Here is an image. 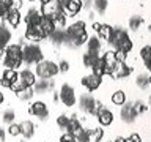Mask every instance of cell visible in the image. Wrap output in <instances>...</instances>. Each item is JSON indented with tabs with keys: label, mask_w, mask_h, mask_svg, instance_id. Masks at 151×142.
I'll list each match as a JSON object with an SVG mask.
<instances>
[{
	"label": "cell",
	"mask_w": 151,
	"mask_h": 142,
	"mask_svg": "<svg viewBox=\"0 0 151 142\" xmlns=\"http://www.w3.org/2000/svg\"><path fill=\"white\" fill-rule=\"evenodd\" d=\"M68 120H69V117L65 115V114H61V115L57 118V125H58L60 128H66V125H68Z\"/></svg>",
	"instance_id": "cell-43"
},
{
	"label": "cell",
	"mask_w": 151,
	"mask_h": 142,
	"mask_svg": "<svg viewBox=\"0 0 151 142\" xmlns=\"http://www.w3.org/2000/svg\"><path fill=\"white\" fill-rule=\"evenodd\" d=\"M9 9H11V0H0V19L6 17Z\"/></svg>",
	"instance_id": "cell-35"
},
{
	"label": "cell",
	"mask_w": 151,
	"mask_h": 142,
	"mask_svg": "<svg viewBox=\"0 0 151 142\" xmlns=\"http://www.w3.org/2000/svg\"><path fill=\"white\" fill-rule=\"evenodd\" d=\"M115 142H124V137H116Z\"/></svg>",
	"instance_id": "cell-51"
},
{
	"label": "cell",
	"mask_w": 151,
	"mask_h": 142,
	"mask_svg": "<svg viewBox=\"0 0 151 142\" xmlns=\"http://www.w3.org/2000/svg\"><path fill=\"white\" fill-rule=\"evenodd\" d=\"M57 66H58V73H66V71L69 70V63L66 60H61Z\"/></svg>",
	"instance_id": "cell-45"
},
{
	"label": "cell",
	"mask_w": 151,
	"mask_h": 142,
	"mask_svg": "<svg viewBox=\"0 0 151 142\" xmlns=\"http://www.w3.org/2000/svg\"><path fill=\"white\" fill-rule=\"evenodd\" d=\"M101 60H102V65H104V74H109V76H110L113 66H115V63H116V60H115V52H113V51L106 52V54L101 57Z\"/></svg>",
	"instance_id": "cell-15"
},
{
	"label": "cell",
	"mask_w": 151,
	"mask_h": 142,
	"mask_svg": "<svg viewBox=\"0 0 151 142\" xmlns=\"http://www.w3.org/2000/svg\"><path fill=\"white\" fill-rule=\"evenodd\" d=\"M33 95H35V92H33L32 87H25L22 90H19V92H16V96L19 99H22V101H28V99L33 98Z\"/></svg>",
	"instance_id": "cell-28"
},
{
	"label": "cell",
	"mask_w": 151,
	"mask_h": 142,
	"mask_svg": "<svg viewBox=\"0 0 151 142\" xmlns=\"http://www.w3.org/2000/svg\"><path fill=\"white\" fill-rule=\"evenodd\" d=\"M42 51L41 47L36 44V43H32V44H25L22 46V62H25L28 65H33V63H40L42 60Z\"/></svg>",
	"instance_id": "cell-3"
},
{
	"label": "cell",
	"mask_w": 151,
	"mask_h": 142,
	"mask_svg": "<svg viewBox=\"0 0 151 142\" xmlns=\"http://www.w3.org/2000/svg\"><path fill=\"white\" fill-rule=\"evenodd\" d=\"M93 74L94 76H98V78H102L104 76V65H102V60H101V57H99V60L94 63V66H93Z\"/></svg>",
	"instance_id": "cell-37"
},
{
	"label": "cell",
	"mask_w": 151,
	"mask_h": 142,
	"mask_svg": "<svg viewBox=\"0 0 151 142\" xmlns=\"http://www.w3.org/2000/svg\"><path fill=\"white\" fill-rule=\"evenodd\" d=\"M126 55L127 54H124V52H121V51H115V60L116 62H124L126 60Z\"/></svg>",
	"instance_id": "cell-46"
},
{
	"label": "cell",
	"mask_w": 151,
	"mask_h": 142,
	"mask_svg": "<svg viewBox=\"0 0 151 142\" xmlns=\"http://www.w3.org/2000/svg\"><path fill=\"white\" fill-rule=\"evenodd\" d=\"M131 49H132V41H131V38H126V40L121 41V44L118 46L116 51H121L124 54H127V52H131Z\"/></svg>",
	"instance_id": "cell-38"
},
{
	"label": "cell",
	"mask_w": 151,
	"mask_h": 142,
	"mask_svg": "<svg viewBox=\"0 0 151 142\" xmlns=\"http://www.w3.org/2000/svg\"><path fill=\"white\" fill-rule=\"evenodd\" d=\"M54 101H58V93H54Z\"/></svg>",
	"instance_id": "cell-52"
},
{
	"label": "cell",
	"mask_w": 151,
	"mask_h": 142,
	"mask_svg": "<svg viewBox=\"0 0 151 142\" xmlns=\"http://www.w3.org/2000/svg\"><path fill=\"white\" fill-rule=\"evenodd\" d=\"M41 17H42V14L38 11L36 8H30V9H28V13H27V16H25V24H27V27L36 25V24L41 21Z\"/></svg>",
	"instance_id": "cell-20"
},
{
	"label": "cell",
	"mask_w": 151,
	"mask_h": 142,
	"mask_svg": "<svg viewBox=\"0 0 151 142\" xmlns=\"http://www.w3.org/2000/svg\"><path fill=\"white\" fill-rule=\"evenodd\" d=\"M58 99H61V103L65 104V106H74L76 104V92L74 88L71 87L69 84H63L60 88V93H58Z\"/></svg>",
	"instance_id": "cell-6"
},
{
	"label": "cell",
	"mask_w": 151,
	"mask_h": 142,
	"mask_svg": "<svg viewBox=\"0 0 151 142\" xmlns=\"http://www.w3.org/2000/svg\"><path fill=\"white\" fill-rule=\"evenodd\" d=\"M2 103H3V93L0 92V104H2Z\"/></svg>",
	"instance_id": "cell-53"
},
{
	"label": "cell",
	"mask_w": 151,
	"mask_h": 142,
	"mask_svg": "<svg viewBox=\"0 0 151 142\" xmlns=\"http://www.w3.org/2000/svg\"><path fill=\"white\" fill-rule=\"evenodd\" d=\"M91 7H93V0H82V8L90 9Z\"/></svg>",
	"instance_id": "cell-48"
},
{
	"label": "cell",
	"mask_w": 151,
	"mask_h": 142,
	"mask_svg": "<svg viewBox=\"0 0 151 142\" xmlns=\"http://www.w3.org/2000/svg\"><path fill=\"white\" fill-rule=\"evenodd\" d=\"M54 80L52 79H40L38 82H35V88H33V92L35 93H47L50 92L52 88H54Z\"/></svg>",
	"instance_id": "cell-18"
},
{
	"label": "cell",
	"mask_w": 151,
	"mask_h": 142,
	"mask_svg": "<svg viewBox=\"0 0 151 142\" xmlns=\"http://www.w3.org/2000/svg\"><path fill=\"white\" fill-rule=\"evenodd\" d=\"M87 46H88L87 51H90V52H99V51H101V40H99L98 36H90L87 40Z\"/></svg>",
	"instance_id": "cell-27"
},
{
	"label": "cell",
	"mask_w": 151,
	"mask_h": 142,
	"mask_svg": "<svg viewBox=\"0 0 151 142\" xmlns=\"http://www.w3.org/2000/svg\"><path fill=\"white\" fill-rule=\"evenodd\" d=\"M3 52H5V49H3V51L0 49V59H2V57H3Z\"/></svg>",
	"instance_id": "cell-54"
},
{
	"label": "cell",
	"mask_w": 151,
	"mask_h": 142,
	"mask_svg": "<svg viewBox=\"0 0 151 142\" xmlns=\"http://www.w3.org/2000/svg\"><path fill=\"white\" fill-rule=\"evenodd\" d=\"M150 55H151V46H145V47H142V51H140V57L143 59L145 62V66L146 68H151V59H150Z\"/></svg>",
	"instance_id": "cell-33"
},
{
	"label": "cell",
	"mask_w": 151,
	"mask_h": 142,
	"mask_svg": "<svg viewBox=\"0 0 151 142\" xmlns=\"http://www.w3.org/2000/svg\"><path fill=\"white\" fill-rule=\"evenodd\" d=\"M66 133H68V134H71V136H77L80 131L83 130L82 128V125H80V122H79V118H77V115H76V114H73V115L69 117V120H68V125H66Z\"/></svg>",
	"instance_id": "cell-14"
},
{
	"label": "cell",
	"mask_w": 151,
	"mask_h": 142,
	"mask_svg": "<svg viewBox=\"0 0 151 142\" xmlns=\"http://www.w3.org/2000/svg\"><path fill=\"white\" fill-rule=\"evenodd\" d=\"M102 137H104V130H101V128L88 131V142H101Z\"/></svg>",
	"instance_id": "cell-29"
},
{
	"label": "cell",
	"mask_w": 151,
	"mask_h": 142,
	"mask_svg": "<svg viewBox=\"0 0 151 142\" xmlns=\"http://www.w3.org/2000/svg\"><path fill=\"white\" fill-rule=\"evenodd\" d=\"M76 142H88V130H82L76 136Z\"/></svg>",
	"instance_id": "cell-42"
},
{
	"label": "cell",
	"mask_w": 151,
	"mask_h": 142,
	"mask_svg": "<svg viewBox=\"0 0 151 142\" xmlns=\"http://www.w3.org/2000/svg\"><path fill=\"white\" fill-rule=\"evenodd\" d=\"M112 28L113 27H110L109 24H101L99 25V28H98V38L99 40H106V41H109V38H110V33H112Z\"/></svg>",
	"instance_id": "cell-26"
},
{
	"label": "cell",
	"mask_w": 151,
	"mask_h": 142,
	"mask_svg": "<svg viewBox=\"0 0 151 142\" xmlns=\"http://www.w3.org/2000/svg\"><path fill=\"white\" fill-rule=\"evenodd\" d=\"M107 5H109V0H93V7L91 8H94V11L102 16V14L106 13V9H107Z\"/></svg>",
	"instance_id": "cell-31"
},
{
	"label": "cell",
	"mask_w": 151,
	"mask_h": 142,
	"mask_svg": "<svg viewBox=\"0 0 151 142\" xmlns=\"http://www.w3.org/2000/svg\"><path fill=\"white\" fill-rule=\"evenodd\" d=\"M124 142H142V137L134 133V134H131L129 137H127V139H124Z\"/></svg>",
	"instance_id": "cell-47"
},
{
	"label": "cell",
	"mask_w": 151,
	"mask_h": 142,
	"mask_svg": "<svg viewBox=\"0 0 151 142\" xmlns=\"http://www.w3.org/2000/svg\"><path fill=\"white\" fill-rule=\"evenodd\" d=\"M142 24H143V17L142 16H131L129 17V28L131 30H139L142 27Z\"/></svg>",
	"instance_id": "cell-34"
},
{
	"label": "cell",
	"mask_w": 151,
	"mask_h": 142,
	"mask_svg": "<svg viewBox=\"0 0 151 142\" xmlns=\"http://www.w3.org/2000/svg\"><path fill=\"white\" fill-rule=\"evenodd\" d=\"M8 134L13 136V137L21 134V128H19V125H16V123H9V126H8Z\"/></svg>",
	"instance_id": "cell-41"
},
{
	"label": "cell",
	"mask_w": 151,
	"mask_h": 142,
	"mask_svg": "<svg viewBox=\"0 0 151 142\" xmlns=\"http://www.w3.org/2000/svg\"><path fill=\"white\" fill-rule=\"evenodd\" d=\"M96 117H98V122L101 123V126H109V125H112V122H113V114L109 111L107 107L99 109Z\"/></svg>",
	"instance_id": "cell-17"
},
{
	"label": "cell",
	"mask_w": 151,
	"mask_h": 142,
	"mask_svg": "<svg viewBox=\"0 0 151 142\" xmlns=\"http://www.w3.org/2000/svg\"><path fill=\"white\" fill-rule=\"evenodd\" d=\"M49 38H50V43H52L54 46H61V44H65L66 35H65L63 30H60V28H55V30L49 35Z\"/></svg>",
	"instance_id": "cell-22"
},
{
	"label": "cell",
	"mask_w": 151,
	"mask_h": 142,
	"mask_svg": "<svg viewBox=\"0 0 151 142\" xmlns=\"http://www.w3.org/2000/svg\"><path fill=\"white\" fill-rule=\"evenodd\" d=\"M25 38L30 41H41L42 38L40 36V33H38L33 27H27V32H25Z\"/></svg>",
	"instance_id": "cell-36"
},
{
	"label": "cell",
	"mask_w": 151,
	"mask_h": 142,
	"mask_svg": "<svg viewBox=\"0 0 151 142\" xmlns=\"http://www.w3.org/2000/svg\"><path fill=\"white\" fill-rule=\"evenodd\" d=\"M121 120L124 123H132L137 118V112L134 111V107H132V103H126L121 106Z\"/></svg>",
	"instance_id": "cell-12"
},
{
	"label": "cell",
	"mask_w": 151,
	"mask_h": 142,
	"mask_svg": "<svg viewBox=\"0 0 151 142\" xmlns=\"http://www.w3.org/2000/svg\"><path fill=\"white\" fill-rule=\"evenodd\" d=\"M19 79L22 80V84L25 85V87H33V85H35V82H36V76H35V73H33V71H30V70L21 71V73H19Z\"/></svg>",
	"instance_id": "cell-19"
},
{
	"label": "cell",
	"mask_w": 151,
	"mask_h": 142,
	"mask_svg": "<svg viewBox=\"0 0 151 142\" xmlns=\"http://www.w3.org/2000/svg\"><path fill=\"white\" fill-rule=\"evenodd\" d=\"M99 60V54L98 52H90V51H87L83 54V57H82V62H83V65L87 66V68H93L94 66V63Z\"/></svg>",
	"instance_id": "cell-23"
},
{
	"label": "cell",
	"mask_w": 151,
	"mask_h": 142,
	"mask_svg": "<svg viewBox=\"0 0 151 142\" xmlns=\"http://www.w3.org/2000/svg\"><path fill=\"white\" fill-rule=\"evenodd\" d=\"M5 59L3 63L8 70H17L22 63V46L21 44H9L5 47L3 52Z\"/></svg>",
	"instance_id": "cell-2"
},
{
	"label": "cell",
	"mask_w": 151,
	"mask_h": 142,
	"mask_svg": "<svg viewBox=\"0 0 151 142\" xmlns=\"http://www.w3.org/2000/svg\"><path fill=\"white\" fill-rule=\"evenodd\" d=\"M66 142H76V139H73V141H66Z\"/></svg>",
	"instance_id": "cell-55"
},
{
	"label": "cell",
	"mask_w": 151,
	"mask_h": 142,
	"mask_svg": "<svg viewBox=\"0 0 151 142\" xmlns=\"http://www.w3.org/2000/svg\"><path fill=\"white\" fill-rule=\"evenodd\" d=\"M9 88H11L13 92L16 93V92H19V90L25 88V85H24V84H22V80H21V79L17 78V80H16V82H14V84H11V87H9Z\"/></svg>",
	"instance_id": "cell-44"
},
{
	"label": "cell",
	"mask_w": 151,
	"mask_h": 142,
	"mask_svg": "<svg viewBox=\"0 0 151 142\" xmlns=\"http://www.w3.org/2000/svg\"><path fill=\"white\" fill-rule=\"evenodd\" d=\"M109 142H113V141H109Z\"/></svg>",
	"instance_id": "cell-57"
},
{
	"label": "cell",
	"mask_w": 151,
	"mask_h": 142,
	"mask_svg": "<svg viewBox=\"0 0 151 142\" xmlns=\"http://www.w3.org/2000/svg\"><path fill=\"white\" fill-rule=\"evenodd\" d=\"M60 11H63V9H61V5H60V0H49V2H44V3H42L40 13H41L44 17L52 19L57 13H60Z\"/></svg>",
	"instance_id": "cell-7"
},
{
	"label": "cell",
	"mask_w": 151,
	"mask_h": 142,
	"mask_svg": "<svg viewBox=\"0 0 151 142\" xmlns=\"http://www.w3.org/2000/svg\"><path fill=\"white\" fill-rule=\"evenodd\" d=\"M79 104H80V109H82L83 112L91 114V115H96L99 109L104 107L101 101L94 99V98L91 96V95H87V93L80 96V99H79Z\"/></svg>",
	"instance_id": "cell-5"
},
{
	"label": "cell",
	"mask_w": 151,
	"mask_h": 142,
	"mask_svg": "<svg viewBox=\"0 0 151 142\" xmlns=\"http://www.w3.org/2000/svg\"><path fill=\"white\" fill-rule=\"evenodd\" d=\"M9 40H11V32H9L5 25H2V24H0V49L3 51L5 47L8 46Z\"/></svg>",
	"instance_id": "cell-24"
},
{
	"label": "cell",
	"mask_w": 151,
	"mask_h": 142,
	"mask_svg": "<svg viewBox=\"0 0 151 142\" xmlns=\"http://www.w3.org/2000/svg\"><path fill=\"white\" fill-rule=\"evenodd\" d=\"M30 114H33V115H36L40 120H46L47 115H49V109H47L46 103L42 101H35L32 104L30 107Z\"/></svg>",
	"instance_id": "cell-10"
},
{
	"label": "cell",
	"mask_w": 151,
	"mask_h": 142,
	"mask_svg": "<svg viewBox=\"0 0 151 142\" xmlns=\"http://www.w3.org/2000/svg\"><path fill=\"white\" fill-rule=\"evenodd\" d=\"M5 19H6V22H8L13 28H16V27L19 25V22H21V14H19L17 9H9Z\"/></svg>",
	"instance_id": "cell-25"
},
{
	"label": "cell",
	"mask_w": 151,
	"mask_h": 142,
	"mask_svg": "<svg viewBox=\"0 0 151 142\" xmlns=\"http://www.w3.org/2000/svg\"><path fill=\"white\" fill-rule=\"evenodd\" d=\"M65 35H66L65 46H68V47H80L88 40L83 21H77V22L71 24V25L65 30Z\"/></svg>",
	"instance_id": "cell-1"
},
{
	"label": "cell",
	"mask_w": 151,
	"mask_h": 142,
	"mask_svg": "<svg viewBox=\"0 0 151 142\" xmlns=\"http://www.w3.org/2000/svg\"><path fill=\"white\" fill-rule=\"evenodd\" d=\"M112 103L116 104V106H123V104L126 103V95L123 90H116V92H113L112 95Z\"/></svg>",
	"instance_id": "cell-32"
},
{
	"label": "cell",
	"mask_w": 151,
	"mask_h": 142,
	"mask_svg": "<svg viewBox=\"0 0 151 142\" xmlns=\"http://www.w3.org/2000/svg\"><path fill=\"white\" fill-rule=\"evenodd\" d=\"M135 84H137V87L142 88V90H146L150 87V76L148 74H139L137 76V79H135Z\"/></svg>",
	"instance_id": "cell-30"
},
{
	"label": "cell",
	"mask_w": 151,
	"mask_h": 142,
	"mask_svg": "<svg viewBox=\"0 0 151 142\" xmlns=\"http://www.w3.org/2000/svg\"><path fill=\"white\" fill-rule=\"evenodd\" d=\"M41 2H42V3H44V2H49V0H41Z\"/></svg>",
	"instance_id": "cell-56"
},
{
	"label": "cell",
	"mask_w": 151,
	"mask_h": 142,
	"mask_svg": "<svg viewBox=\"0 0 151 142\" xmlns=\"http://www.w3.org/2000/svg\"><path fill=\"white\" fill-rule=\"evenodd\" d=\"M132 73V68L131 66H127L124 62H116L115 66H113L110 76L112 78H116V79H121V78H127Z\"/></svg>",
	"instance_id": "cell-9"
},
{
	"label": "cell",
	"mask_w": 151,
	"mask_h": 142,
	"mask_svg": "<svg viewBox=\"0 0 151 142\" xmlns=\"http://www.w3.org/2000/svg\"><path fill=\"white\" fill-rule=\"evenodd\" d=\"M82 9V0H65L63 11H66L69 16H76Z\"/></svg>",
	"instance_id": "cell-16"
},
{
	"label": "cell",
	"mask_w": 151,
	"mask_h": 142,
	"mask_svg": "<svg viewBox=\"0 0 151 142\" xmlns=\"http://www.w3.org/2000/svg\"><path fill=\"white\" fill-rule=\"evenodd\" d=\"M132 107H134V111L137 112V115H139V114L146 112V109H148L143 101H134V103H132Z\"/></svg>",
	"instance_id": "cell-39"
},
{
	"label": "cell",
	"mask_w": 151,
	"mask_h": 142,
	"mask_svg": "<svg viewBox=\"0 0 151 142\" xmlns=\"http://www.w3.org/2000/svg\"><path fill=\"white\" fill-rule=\"evenodd\" d=\"M126 38H129L126 28H123V27H115V28H112L110 38H109V44L113 46V47H115V51H116L118 46L121 44V41L126 40Z\"/></svg>",
	"instance_id": "cell-8"
},
{
	"label": "cell",
	"mask_w": 151,
	"mask_h": 142,
	"mask_svg": "<svg viewBox=\"0 0 151 142\" xmlns=\"http://www.w3.org/2000/svg\"><path fill=\"white\" fill-rule=\"evenodd\" d=\"M101 82H102V78H98L94 74H88V76H83L82 78V85L85 88H88L90 92H94L101 87Z\"/></svg>",
	"instance_id": "cell-11"
},
{
	"label": "cell",
	"mask_w": 151,
	"mask_h": 142,
	"mask_svg": "<svg viewBox=\"0 0 151 142\" xmlns=\"http://www.w3.org/2000/svg\"><path fill=\"white\" fill-rule=\"evenodd\" d=\"M14 117H16V115H14V111H13V109H6V111L3 112V115H2L3 122H5V123H8V125L14 122Z\"/></svg>",
	"instance_id": "cell-40"
},
{
	"label": "cell",
	"mask_w": 151,
	"mask_h": 142,
	"mask_svg": "<svg viewBox=\"0 0 151 142\" xmlns=\"http://www.w3.org/2000/svg\"><path fill=\"white\" fill-rule=\"evenodd\" d=\"M0 141H2V142L5 141V131L3 130H0Z\"/></svg>",
	"instance_id": "cell-49"
},
{
	"label": "cell",
	"mask_w": 151,
	"mask_h": 142,
	"mask_svg": "<svg viewBox=\"0 0 151 142\" xmlns=\"http://www.w3.org/2000/svg\"><path fill=\"white\" fill-rule=\"evenodd\" d=\"M99 25H101V24H99V22H93V28H94V30H96V32H98Z\"/></svg>",
	"instance_id": "cell-50"
},
{
	"label": "cell",
	"mask_w": 151,
	"mask_h": 142,
	"mask_svg": "<svg viewBox=\"0 0 151 142\" xmlns=\"http://www.w3.org/2000/svg\"><path fill=\"white\" fill-rule=\"evenodd\" d=\"M17 78H19V73L16 70H5L3 71V74H2V79H0V85L2 87H6V88H9L11 87V84H14L17 80Z\"/></svg>",
	"instance_id": "cell-13"
},
{
	"label": "cell",
	"mask_w": 151,
	"mask_h": 142,
	"mask_svg": "<svg viewBox=\"0 0 151 142\" xmlns=\"http://www.w3.org/2000/svg\"><path fill=\"white\" fill-rule=\"evenodd\" d=\"M57 74H58V66H57V63H54V62L41 60L40 63H36V74L35 76H38V78L50 79Z\"/></svg>",
	"instance_id": "cell-4"
},
{
	"label": "cell",
	"mask_w": 151,
	"mask_h": 142,
	"mask_svg": "<svg viewBox=\"0 0 151 142\" xmlns=\"http://www.w3.org/2000/svg\"><path fill=\"white\" fill-rule=\"evenodd\" d=\"M19 128H21V134L25 137V139H30L35 134V125L30 120H24L22 123H19Z\"/></svg>",
	"instance_id": "cell-21"
}]
</instances>
